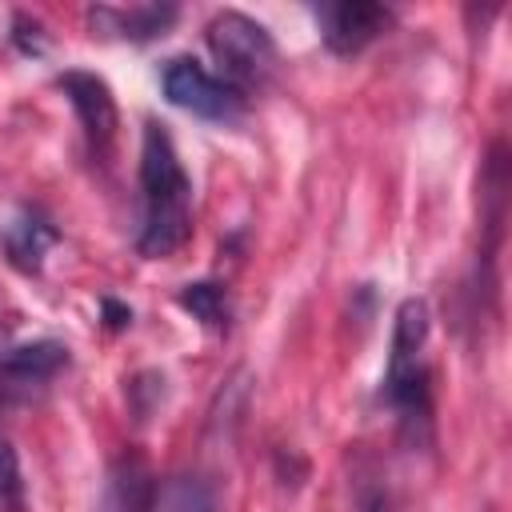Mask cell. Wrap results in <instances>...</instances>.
Listing matches in <instances>:
<instances>
[{
  "mask_svg": "<svg viewBox=\"0 0 512 512\" xmlns=\"http://www.w3.org/2000/svg\"><path fill=\"white\" fill-rule=\"evenodd\" d=\"M140 232H136V252L148 260H164L180 252L192 236V180L176 156L172 136L164 124L144 128L140 144Z\"/></svg>",
  "mask_w": 512,
  "mask_h": 512,
  "instance_id": "cell-1",
  "label": "cell"
},
{
  "mask_svg": "<svg viewBox=\"0 0 512 512\" xmlns=\"http://www.w3.org/2000/svg\"><path fill=\"white\" fill-rule=\"evenodd\" d=\"M428 304L420 296H408L396 308L392 320V352L384 368V400L404 424L428 420V368H424V344H428Z\"/></svg>",
  "mask_w": 512,
  "mask_h": 512,
  "instance_id": "cell-2",
  "label": "cell"
},
{
  "mask_svg": "<svg viewBox=\"0 0 512 512\" xmlns=\"http://www.w3.org/2000/svg\"><path fill=\"white\" fill-rule=\"evenodd\" d=\"M204 40H208V52L220 68V80L232 84L240 96H248L252 88H260L272 68H276V40L272 32L244 16V12H216L204 28Z\"/></svg>",
  "mask_w": 512,
  "mask_h": 512,
  "instance_id": "cell-3",
  "label": "cell"
},
{
  "mask_svg": "<svg viewBox=\"0 0 512 512\" xmlns=\"http://www.w3.org/2000/svg\"><path fill=\"white\" fill-rule=\"evenodd\" d=\"M160 88L176 108L204 120H232L244 108V96L220 76H212L196 56H172L160 72Z\"/></svg>",
  "mask_w": 512,
  "mask_h": 512,
  "instance_id": "cell-4",
  "label": "cell"
},
{
  "mask_svg": "<svg viewBox=\"0 0 512 512\" xmlns=\"http://www.w3.org/2000/svg\"><path fill=\"white\" fill-rule=\"evenodd\" d=\"M60 92L68 96V104H72V112H76V120H80V128H84V136H88V148H92V156H108V148H112V140H116V124H120V116H116V100H112V88L96 76V72H80V68H68V72H60Z\"/></svg>",
  "mask_w": 512,
  "mask_h": 512,
  "instance_id": "cell-5",
  "label": "cell"
},
{
  "mask_svg": "<svg viewBox=\"0 0 512 512\" xmlns=\"http://www.w3.org/2000/svg\"><path fill=\"white\" fill-rule=\"evenodd\" d=\"M312 16H316V24H320L324 48L336 52V56H356L360 48H368V44L392 24V12H388L384 4H368V0L316 4Z\"/></svg>",
  "mask_w": 512,
  "mask_h": 512,
  "instance_id": "cell-6",
  "label": "cell"
},
{
  "mask_svg": "<svg viewBox=\"0 0 512 512\" xmlns=\"http://www.w3.org/2000/svg\"><path fill=\"white\" fill-rule=\"evenodd\" d=\"M68 364V348L56 340H32L0 352V408L32 396Z\"/></svg>",
  "mask_w": 512,
  "mask_h": 512,
  "instance_id": "cell-7",
  "label": "cell"
},
{
  "mask_svg": "<svg viewBox=\"0 0 512 512\" xmlns=\"http://www.w3.org/2000/svg\"><path fill=\"white\" fill-rule=\"evenodd\" d=\"M172 20H176V8L172 4H132V8L96 4V8H88L92 32L120 36V40H132V44H144V40L164 36L172 28Z\"/></svg>",
  "mask_w": 512,
  "mask_h": 512,
  "instance_id": "cell-8",
  "label": "cell"
},
{
  "mask_svg": "<svg viewBox=\"0 0 512 512\" xmlns=\"http://www.w3.org/2000/svg\"><path fill=\"white\" fill-rule=\"evenodd\" d=\"M60 240V232L52 228V220H44L36 208H16L4 224H0V244L12 260V268L20 272H40L44 268V252Z\"/></svg>",
  "mask_w": 512,
  "mask_h": 512,
  "instance_id": "cell-9",
  "label": "cell"
},
{
  "mask_svg": "<svg viewBox=\"0 0 512 512\" xmlns=\"http://www.w3.org/2000/svg\"><path fill=\"white\" fill-rule=\"evenodd\" d=\"M152 504H156V484L148 464L140 456H120L108 468L96 512H152Z\"/></svg>",
  "mask_w": 512,
  "mask_h": 512,
  "instance_id": "cell-10",
  "label": "cell"
},
{
  "mask_svg": "<svg viewBox=\"0 0 512 512\" xmlns=\"http://www.w3.org/2000/svg\"><path fill=\"white\" fill-rule=\"evenodd\" d=\"M176 300H180V308H184V312H192L204 328H216V332H224V328H228V296H224V288H220L216 280L184 284Z\"/></svg>",
  "mask_w": 512,
  "mask_h": 512,
  "instance_id": "cell-11",
  "label": "cell"
},
{
  "mask_svg": "<svg viewBox=\"0 0 512 512\" xmlns=\"http://www.w3.org/2000/svg\"><path fill=\"white\" fill-rule=\"evenodd\" d=\"M160 512H216V500L208 492V484L192 480V476H180L168 484L164 500H160Z\"/></svg>",
  "mask_w": 512,
  "mask_h": 512,
  "instance_id": "cell-12",
  "label": "cell"
},
{
  "mask_svg": "<svg viewBox=\"0 0 512 512\" xmlns=\"http://www.w3.org/2000/svg\"><path fill=\"white\" fill-rule=\"evenodd\" d=\"M20 504H24L20 460H16V448L0 436V508H4V512H20Z\"/></svg>",
  "mask_w": 512,
  "mask_h": 512,
  "instance_id": "cell-13",
  "label": "cell"
},
{
  "mask_svg": "<svg viewBox=\"0 0 512 512\" xmlns=\"http://www.w3.org/2000/svg\"><path fill=\"white\" fill-rule=\"evenodd\" d=\"M100 308H104V324H108L112 332H120V328L132 324V308H124V304H116V300H104Z\"/></svg>",
  "mask_w": 512,
  "mask_h": 512,
  "instance_id": "cell-14",
  "label": "cell"
},
{
  "mask_svg": "<svg viewBox=\"0 0 512 512\" xmlns=\"http://www.w3.org/2000/svg\"><path fill=\"white\" fill-rule=\"evenodd\" d=\"M368 512H396V504H392V500H388V496L380 492V496H372V504H368Z\"/></svg>",
  "mask_w": 512,
  "mask_h": 512,
  "instance_id": "cell-15",
  "label": "cell"
}]
</instances>
